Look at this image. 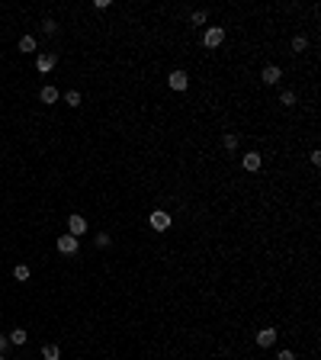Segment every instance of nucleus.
Wrapping results in <instances>:
<instances>
[{
	"instance_id": "nucleus-6",
	"label": "nucleus",
	"mask_w": 321,
	"mask_h": 360,
	"mask_svg": "<svg viewBox=\"0 0 321 360\" xmlns=\"http://www.w3.org/2000/svg\"><path fill=\"white\" fill-rule=\"evenodd\" d=\"M280 77H283V71L276 68V64H267V68H263V74H260V81H263L267 87H273V84H280Z\"/></svg>"
},
{
	"instance_id": "nucleus-2",
	"label": "nucleus",
	"mask_w": 321,
	"mask_h": 360,
	"mask_svg": "<svg viewBox=\"0 0 321 360\" xmlns=\"http://www.w3.org/2000/svg\"><path fill=\"white\" fill-rule=\"evenodd\" d=\"M148 222H151V229H154V232H167V229H170V215L164 212V209H158V212L148 215Z\"/></svg>"
},
{
	"instance_id": "nucleus-11",
	"label": "nucleus",
	"mask_w": 321,
	"mask_h": 360,
	"mask_svg": "<svg viewBox=\"0 0 321 360\" xmlns=\"http://www.w3.org/2000/svg\"><path fill=\"white\" fill-rule=\"evenodd\" d=\"M7 341H10V344H16V347H23L26 341H29V335H26L23 328H13V331H10V338H7Z\"/></svg>"
},
{
	"instance_id": "nucleus-19",
	"label": "nucleus",
	"mask_w": 321,
	"mask_h": 360,
	"mask_svg": "<svg viewBox=\"0 0 321 360\" xmlns=\"http://www.w3.org/2000/svg\"><path fill=\"white\" fill-rule=\"evenodd\" d=\"M190 23H193V26H202V23H206V13H202V10L190 13Z\"/></svg>"
},
{
	"instance_id": "nucleus-10",
	"label": "nucleus",
	"mask_w": 321,
	"mask_h": 360,
	"mask_svg": "<svg viewBox=\"0 0 321 360\" xmlns=\"http://www.w3.org/2000/svg\"><path fill=\"white\" fill-rule=\"evenodd\" d=\"M58 97H61V93H58V87H42V90H39V100H42V103H58Z\"/></svg>"
},
{
	"instance_id": "nucleus-21",
	"label": "nucleus",
	"mask_w": 321,
	"mask_h": 360,
	"mask_svg": "<svg viewBox=\"0 0 321 360\" xmlns=\"http://www.w3.org/2000/svg\"><path fill=\"white\" fill-rule=\"evenodd\" d=\"M45 32H48V36H52V32H58V23H55V20H45Z\"/></svg>"
},
{
	"instance_id": "nucleus-18",
	"label": "nucleus",
	"mask_w": 321,
	"mask_h": 360,
	"mask_svg": "<svg viewBox=\"0 0 321 360\" xmlns=\"http://www.w3.org/2000/svg\"><path fill=\"white\" fill-rule=\"evenodd\" d=\"M64 103H71V106H80V93H77V90H68V93H64Z\"/></svg>"
},
{
	"instance_id": "nucleus-4",
	"label": "nucleus",
	"mask_w": 321,
	"mask_h": 360,
	"mask_svg": "<svg viewBox=\"0 0 321 360\" xmlns=\"http://www.w3.org/2000/svg\"><path fill=\"white\" fill-rule=\"evenodd\" d=\"M167 84H170V90H186V84H190V77H186V71H170Z\"/></svg>"
},
{
	"instance_id": "nucleus-17",
	"label": "nucleus",
	"mask_w": 321,
	"mask_h": 360,
	"mask_svg": "<svg viewBox=\"0 0 321 360\" xmlns=\"http://www.w3.org/2000/svg\"><path fill=\"white\" fill-rule=\"evenodd\" d=\"M305 45H308L305 36H296V39H292V52H305Z\"/></svg>"
},
{
	"instance_id": "nucleus-5",
	"label": "nucleus",
	"mask_w": 321,
	"mask_h": 360,
	"mask_svg": "<svg viewBox=\"0 0 321 360\" xmlns=\"http://www.w3.org/2000/svg\"><path fill=\"white\" fill-rule=\"evenodd\" d=\"M77 248H80V245H77V238L68 235V232L58 238V251H61V254H77Z\"/></svg>"
},
{
	"instance_id": "nucleus-20",
	"label": "nucleus",
	"mask_w": 321,
	"mask_h": 360,
	"mask_svg": "<svg viewBox=\"0 0 321 360\" xmlns=\"http://www.w3.org/2000/svg\"><path fill=\"white\" fill-rule=\"evenodd\" d=\"M97 245H100V248L109 245V235H106V232H100V235H97Z\"/></svg>"
},
{
	"instance_id": "nucleus-16",
	"label": "nucleus",
	"mask_w": 321,
	"mask_h": 360,
	"mask_svg": "<svg viewBox=\"0 0 321 360\" xmlns=\"http://www.w3.org/2000/svg\"><path fill=\"white\" fill-rule=\"evenodd\" d=\"M280 103H283V106H296V93L283 90V93H280Z\"/></svg>"
},
{
	"instance_id": "nucleus-7",
	"label": "nucleus",
	"mask_w": 321,
	"mask_h": 360,
	"mask_svg": "<svg viewBox=\"0 0 321 360\" xmlns=\"http://www.w3.org/2000/svg\"><path fill=\"white\" fill-rule=\"evenodd\" d=\"M257 344L260 347H273L276 344V328H270V325H267V328H260L257 331Z\"/></svg>"
},
{
	"instance_id": "nucleus-9",
	"label": "nucleus",
	"mask_w": 321,
	"mask_h": 360,
	"mask_svg": "<svg viewBox=\"0 0 321 360\" xmlns=\"http://www.w3.org/2000/svg\"><path fill=\"white\" fill-rule=\"evenodd\" d=\"M241 164H244V170H260L263 158H260L257 151H251V154H244V158H241Z\"/></svg>"
},
{
	"instance_id": "nucleus-15",
	"label": "nucleus",
	"mask_w": 321,
	"mask_h": 360,
	"mask_svg": "<svg viewBox=\"0 0 321 360\" xmlns=\"http://www.w3.org/2000/svg\"><path fill=\"white\" fill-rule=\"evenodd\" d=\"M20 52H36V39L23 36V39H20Z\"/></svg>"
},
{
	"instance_id": "nucleus-22",
	"label": "nucleus",
	"mask_w": 321,
	"mask_h": 360,
	"mask_svg": "<svg viewBox=\"0 0 321 360\" xmlns=\"http://www.w3.org/2000/svg\"><path fill=\"white\" fill-rule=\"evenodd\" d=\"M276 360H296V354H292V351H280V354H276Z\"/></svg>"
},
{
	"instance_id": "nucleus-14",
	"label": "nucleus",
	"mask_w": 321,
	"mask_h": 360,
	"mask_svg": "<svg viewBox=\"0 0 321 360\" xmlns=\"http://www.w3.org/2000/svg\"><path fill=\"white\" fill-rule=\"evenodd\" d=\"M13 276L20 280V283H26V280H29V267H26V264H16V267H13Z\"/></svg>"
},
{
	"instance_id": "nucleus-1",
	"label": "nucleus",
	"mask_w": 321,
	"mask_h": 360,
	"mask_svg": "<svg viewBox=\"0 0 321 360\" xmlns=\"http://www.w3.org/2000/svg\"><path fill=\"white\" fill-rule=\"evenodd\" d=\"M202 42H206V48H219V45L225 42V29H222V26H212V29H206Z\"/></svg>"
},
{
	"instance_id": "nucleus-12",
	"label": "nucleus",
	"mask_w": 321,
	"mask_h": 360,
	"mask_svg": "<svg viewBox=\"0 0 321 360\" xmlns=\"http://www.w3.org/2000/svg\"><path fill=\"white\" fill-rule=\"evenodd\" d=\"M42 357H45V360H58V357H61V347H58V344H45V347H42Z\"/></svg>"
},
{
	"instance_id": "nucleus-3",
	"label": "nucleus",
	"mask_w": 321,
	"mask_h": 360,
	"mask_svg": "<svg viewBox=\"0 0 321 360\" xmlns=\"http://www.w3.org/2000/svg\"><path fill=\"white\" fill-rule=\"evenodd\" d=\"M84 232H87V219H84V215H68V235H74V238H80V235H84Z\"/></svg>"
},
{
	"instance_id": "nucleus-23",
	"label": "nucleus",
	"mask_w": 321,
	"mask_h": 360,
	"mask_svg": "<svg viewBox=\"0 0 321 360\" xmlns=\"http://www.w3.org/2000/svg\"><path fill=\"white\" fill-rule=\"evenodd\" d=\"M7 344H10V341H7V338H3V335H0V354L7 351Z\"/></svg>"
},
{
	"instance_id": "nucleus-24",
	"label": "nucleus",
	"mask_w": 321,
	"mask_h": 360,
	"mask_svg": "<svg viewBox=\"0 0 321 360\" xmlns=\"http://www.w3.org/2000/svg\"><path fill=\"white\" fill-rule=\"evenodd\" d=\"M0 360H7V357H0Z\"/></svg>"
},
{
	"instance_id": "nucleus-8",
	"label": "nucleus",
	"mask_w": 321,
	"mask_h": 360,
	"mask_svg": "<svg viewBox=\"0 0 321 360\" xmlns=\"http://www.w3.org/2000/svg\"><path fill=\"white\" fill-rule=\"evenodd\" d=\"M55 64H58V58H55L52 52H45V55H39V58H36V68L42 71V74H48V71H52Z\"/></svg>"
},
{
	"instance_id": "nucleus-13",
	"label": "nucleus",
	"mask_w": 321,
	"mask_h": 360,
	"mask_svg": "<svg viewBox=\"0 0 321 360\" xmlns=\"http://www.w3.org/2000/svg\"><path fill=\"white\" fill-rule=\"evenodd\" d=\"M222 145H225V151H235V148H238V135H235V132H225Z\"/></svg>"
}]
</instances>
